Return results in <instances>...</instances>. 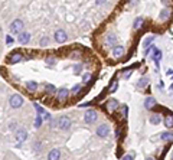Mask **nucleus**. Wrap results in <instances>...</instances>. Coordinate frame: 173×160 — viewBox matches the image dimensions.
<instances>
[{"instance_id": "f257e3e1", "label": "nucleus", "mask_w": 173, "mask_h": 160, "mask_svg": "<svg viewBox=\"0 0 173 160\" xmlns=\"http://www.w3.org/2000/svg\"><path fill=\"white\" fill-rule=\"evenodd\" d=\"M56 125H58V128H61V130H68V128L71 127V120H69V117L61 115V117L56 120Z\"/></svg>"}, {"instance_id": "f03ea898", "label": "nucleus", "mask_w": 173, "mask_h": 160, "mask_svg": "<svg viewBox=\"0 0 173 160\" xmlns=\"http://www.w3.org/2000/svg\"><path fill=\"white\" fill-rule=\"evenodd\" d=\"M10 32L15 35H19L20 32H23V22L20 19H15L10 25Z\"/></svg>"}, {"instance_id": "7ed1b4c3", "label": "nucleus", "mask_w": 173, "mask_h": 160, "mask_svg": "<svg viewBox=\"0 0 173 160\" xmlns=\"http://www.w3.org/2000/svg\"><path fill=\"white\" fill-rule=\"evenodd\" d=\"M9 104L12 105V108H20V107L23 105V98H22V95H19V94L12 95L10 100H9Z\"/></svg>"}, {"instance_id": "20e7f679", "label": "nucleus", "mask_w": 173, "mask_h": 160, "mask_svg": "<svg viewBox=\"0 0 173 160\" xmlns=\"http://www.w3.org/2000/svg\"><path fill=\"white\" fill-rule=\"evenodd\" d=\"M97 117H98V114H97L95 110H88L85 113V115H84V120H85L86 124H93L97 120Z\"/></svg>"}, {"instance_id": "39448f33", "label": "nucleus", "mask_w": 173, "mask_h": 160, "mask_svg": "<svg viewBox=\"0 0 173 160\" xmlns=\"http://www.w3.org/2000/svg\"><path fill=\"white\" fill-rule=\"evenodd\" d=\"M97 134H98V137L105 138V137L110 134V127H108V125H105V124H101V125L97 128Z\"/></svg>"}, {"instance_id": "423d86ee", "label": "nucleus", "mask_w": 173, "mask_h": 160, "mask_svg": "<svg viewBox=\"0 0 173 160\" xmlns=\"http://www.w3.org/2000/svg\"><path fill=\"white\" fill-rule=\"evenodd\" d=\"M29 41H30L29 32H20V33L18 35V42H19V43L26 45V43H29Z\"/></svg>"}, {"instance_id": "0eeeda50", "label": "nucleus", "mask_w": 173, "mask_h": 160, "mask_svg": "<svg viewBox=\"0 0 173 160\" xmlns=\"http://www.w3.org/2000/svg\"><path fill=\"white\" fill-rule=\"evenodd\" d=\"M53 38H55V41H56L58 43H64V42L66 41V33H65L64 31H56L55 35H53Z\"/></svg>"}, {"instance_id": "6e6552de", "label": "nucleus", "mask_w": 173, "mask_h": 160, "mask_svg": "<svg viewBox=\"0 0 173 160\" xmlns=\"http://www.w3.org/2000/svg\"><path fill=\"white\" fill-rule=\"evenodd\" d=\"M26 138H28V133H26L25 130H18V133H16V140H18V143H23Z\"/></svg>"}, {"instance_id": "1a4fd4ad", "label": "nucleus", "mask_w": 173, "mask_h": 160, "mask_svg": "<svg viewBox=\"0 0 173 160\" xmlns=\"http://www.w3.org/2000/svg\"><path fill=\"white\" fill-rule=\"evenodd\" d=\"M59 157H61V151L58 148L51 150L49 154H48V160H59Z\"/></svg>"}, {"instance_id": "9d476101", "label": "nucleus", "mask_w": 173, "mask_h": 160, "mask_svg": "<svg viewBox=\"0 0 173 160\" xmlns=\"http://www.w3.org/2000/svg\"><path fill=\"white\" fill-rule=\"evenodd\" d=\"M123 54H124V48H123L121 45H116V46L113 48V55H114L116 58H120Z\"/></svg>"}, {"instance_id": "9b49d317", "label": "nucleus", "mask_w": 173, "mask_h": 160, "mask_svg": "<svg viewBox=\"0 0 173 160\" xmlns=\"http://www.w3.org/2000/svg\"><path fill=\"white\" fill-rule=\"evenodd\" d=\"M68 94H69V91H68L66 88H61V89L58 91V100H59V101L66 100V98H68Z\"/></svg>"}, {"instance_id": "f8f14e48", "label": "nucleus", "mask_w": 173, "mask_h": 160, "mask_svg": "<svg viewBox=\"0 0 173 160\" xmlns=\"http://www.w3.org/2000/svg\"><path fill=\"white\" fill-rule=\"evenodd\" d=\"M156 104H157V102H156V100H154L153 97H149V98L144 101V107H146L147 110H151V108H153Z\"/></svg>"}, {"instance_id": "ddd939ff", "label": "nucleus", "mask_w": 173, "mask_h": 160, "mask_svg": "<svg viewBox=\"0 0 173 160\" xmlns=\"http://www.w3.org/2000/svg\"><path fill=\"white\" fill-rule=\"evenodd\" d=\"M22 61V55L20 54H13V55H10V58H9V64H16V62H20Z\"/></svg>"}, {"instance_id": "4468645a", "label": "nucleus", "mask_w": 173, "mask_h": 160, "mask_svg": "<svg viewBox=\"0 0 173 160\" xmlns=\"http://www.w3.org/2000/svg\"><path fill=\"white\" fill-rule=\"evenodd\" d=\"M160 138L162 140H164V141H170V140H173V133H170V131H164V133H162L160 134Z\"/></svg>"}, {"instance_id": "2eb2a0df", "label": "nucleus", "mask_w": 173, "mask_h": 160, "mask_svg": "<svg viewBox=\"0 0 173 160\" xmlns=\"http://www.w3.org/2000/svg\"><path fill=\"white\" fill-rule=\"evenodd\" d=\"M160 58H162V52L159 49H154V54H153V59L156 62V65L159 66V62H160Z\"/></svg>"}, {"instance_id": "dca6fc26", "label": "nucleus", "mask_w": 173, "mask_h": 160, "mask_svg": "<svg viewBox=\"0 0 173 160\" xmlns=\"http://www.w3.org/2000/svg\"><path fill=\"white\" fill-rule=\"evenodd\" d=\"M117 107H118V102H117L116 100H110V101H108V104H107V108H108L110 111H114Z\"/></svg>"}, {"instance_id": "f3484780", "label": "nucleus", "mask_w": 173, "mask_h": 160, "mask_svg": "<svg viewBox=\"0 0 173 160\" xmlns=\"http://www.w3.org/2000/svg\"><path fill=\"white\" fill-rule=\"evenodd\" d=\"M26 88L29 91H36L38 89V84L35 81H29V82H26Z\"/></svg>"}, {"instance_id": "a211bd4d", "label": "nucleus", "mask_w": 173, "mask_h": 160, "mask_svg": "<svg viewBox=\"0 0 173 160\" xmlns=\"http://www.w3.org/2000/svg\"><path fill=\"white\" fill-rule=\"evenodd\" d=\"M105 41H107V43H108L110 46H113V48L116 46V41H117V39H116V36H114V35H108Z\"/></svg>"}, {"instance_id": "6ab92c4d", "label": "nucleus", "mask_w": 173, "mask_h": 160, "mask_svg": "<svg viewBox=\"0 0 173 160\" xmlns=\"http://www.w3.org/2000/svg\"><path fill=\"white\" fill-rule=\"evenodd\" d=\"M164 125L166 127H173V117L172 115H166V118H164Z\"/></svg>"}, {"instance_id": "aec40b11", "label": "nucleus", "mask_w": 173, "mask_h": 160, "mask_svg": "<svg viewBox=\"0 0 173 160\" xmlns=\"http://www.w3.org/2000/svg\"><path fill=\"white\" fill-rule=\"evenodd\" d=\"M160 121H162V118H160V115H157V114H154V115L150 117V123H151V124H156V125H157Z\"/></svg>"}, {"instance_id": "412c9836", "label": "nucleus", "mask_w": 173, "mask_h": 160, "mask_svg": "<svg viewBox=\"0 0 173 160\" xmlns=\"http://www.w3.org/2000/svg\"><path fill=\"white\" fill-rule=\"evenodd\" d=\"M141 25H143V18H137V19L134 20L133 28H134V29H140V28H141Z\"/></svg>"}, {"instance_id": "4be33fe9", "label": "nucleus", "mask_w": 173, "mask_h": 160, "mask_svg": "<svg viewBox=\"0 0 173 160\" xmlns=\"http://www.w3.org/2000/svg\"><path fill=\"white\" fill-rule=\"evenodd\" d=\"M154 38H156V36H149V38H146V39H144V48L150 46V43L154 41Z\"/></svg>"}, {"instance_id": "5701e85b", "label": "nucleus", "mask_w": 173, "mask_h": 160, "mask_svg": "<svg viewBox=\"0 0 173 160\" xmlns=\"http://www.w3.org/2000/svg\"><path fill=\"white\" fill-rule=\"evenodd\" d=\"M117 87H118V81H117V79H114V81H113V84H111V88H110V92H116V89H117Z\"/></svg>"}, {"instance_id": "b1692460", "label": "nucleus", "mask_w": 173, "mask_h": 160, "mask_svg": "<svg viewBox=\"0 0 173 160\" xmlns=\"http://www.w3.org/2000/svg\"><path fill=\"white\" fill-rule=\"evenodd\" d=\"M167 18H169V10H166V9H164V10H162V15H160V19H162V20H166Z\"/></svg>"}, {"instance_id": "393cba45", "label": "nucleus", "mask_w": 173, "mask_h": 160, "mask_svg": "<svg viewBox=\"0 0 173 160\" xmlns=\"http://www.w3.org/2000/svg\"><path fill=\"white\" fill-rule=\"evenodd\" d=\"M45 89H46L48 92H55V91H56V88H55L53 85H51V84H46V85H45Z\"/></svg>"}, {"instance_id": "a878e982", "label": "nucleus", "mask_w": 173, "mask_h": 160, "mask_svg": "<svg viewBox=\"0 0 173 160\" xmlns=\"http://www.w3.org/2000/svg\"><path fill=\"white\" fill-rule=\"evenodd\" d=\"M146 85H147V78H141L140 82H139V87L143 88V87H146Z\"/></svg>"}, {"instance_id": "bb28decb", "label": "nucleus", "mask_w": 173, "mask_h": 160, "mask_svg": "<svg viewBox=\"0 0 173 160\" xmlns=\"http://www.w3.org/2000/svg\"><path fill=\"white\" fill-rule=\"evenodd\" d=\"M41 124H42V117H41V114L36 117V121H35V127H41Z\"/></svg>"}, {"instance_id": "cd10ccee", "label": "nucleus", "mask_w": 173, "mask_h": 160, "mask_svg": "<svg viewBox=\"0 0 173 160\" xmlns=\"http://www.w3.org/2000/svg\"><path fill=\"white\" fill-rule=\"evenodd\" d=\"M82 79H84V82H88V81L91 79V74H84V75H82Z\"/></svg>"}, {"instance_id": "c85d7f7f", "label": "nucleus", "mask_w": 173, "mask_h": 160, "mask_svg": "<svg viewBox=\"0 0 173 160\" xmlns=\"http://www.w3.org/2000/svg\"><path fill=\"white\" fill-rule=\"evenodd\" d=\"M48 42H49V39H48V38H42V39H41V45H42V46H46V45H48Z\"/></svg>"}, {"instance_id": "c756f323", "label": "nucleus", "mask_w": 173, "mask_h": 160, "mask_svg": "<svg viewBox=\"0 0 173 160\" xmlns=\"http://www.w3.org/2000/svg\"><path fill=\"white\" fill-rule=\"evenodd\" d=\"M74 72H75V75H78V74H81V65H76V66L74 68Z\"/></svg>"}, {"instance_id": "7c9ffc66", "label": "nucleus", "mask_w": 173, "mask_h": 160, "mask_svg": "<svg viewBox=\"0 0 173 160\" xmlns=\"http://www.w3.org/2000/svg\"><path fill=\"white\" fill-rule=\"evenodd\" d=\"M79 89H81V85H75V87L72 88V92H74V94H76Z\"/></svg>"}, {"instance_id": "2f4dec72", "label": "nucleus", "mask_w": 173, "mask_h": 160, "mask_svg": "<svg viewBox=\"0 0 173 160\" xmlns=\"http://www.w3.org/2000/svg\"><path fill=\"white\" fill-rule=\"evenodd\" d=\"M123 160H133V156H124Z\"/></svg>"}, {"instance_id": "473e14b6", "label": "nucleus", "mask_w": 173, "mask_h": 160, "mask_svg": "<svg viewBox=\"0 0 173 160\" xmlns=\"http://www.w3.org/2000/svg\"><path fill=\"white\" fill-rule=\"evenodd\" d=\"M123 114H124V117L127 115V107H126V105L123 107Z\"/></svg>"}, {"instance_id": "72a5a7b5", "label": "nucleus", "mask_w": 173, "mask_h": 160, "mask_svg": "<svg viewBox=\"0 0 173 160\" xmlns=\"http://www.w3.org/2000/svg\"><path fill=\"white\" fill-rule=\"evenodd\" d=\"M6 41H7V43H12V38H10V36H7V39H6Z\"/></svg>"}, {"instance_id": "f704fd0d", "label": "nucleus", "mask_w": 173, "mask_h": 160, "mask_svg": "<svg viewBox=\"0 0 173 160\" xmlns=\"http://www.w3.org/2000/svg\"><path fill=\"white\" fill-rule=\"evenodd\" d=\"M167 75H173V69H170V71H167Z\"/></svg>"}, {"instance_id": "c9c22d12", "label": "nucleus", "mask_w": 173, "mask_h": 160, "mask_svg": "<svg viewBox=\"0 0 173 160\" xmlns=\"http://www.w3.org/2000/svg\"><path fill=\"white\" fill-rule=\"evenodd\" d=\"M97 3H100V5H101V3H104V0H97Z\"/></svg>"}, {"instance_id": "e433bc0d", "label": "nucleus", "mask_w": 173, "mask_h": 160, "mask_svg": "<svg viewBox=\"0 0 173 160\" xmlns=\"http://www.w3.org/2000/svg\"><path fill=\"white\" fill-rule=\"evenodd\" d=\"M130 3H137V0H130Z\"/></svg>"}, {"instance_id": "4c0bfd02", "label": "nucleus", "mask_w": 173, "mask_h": 160, "mask_svg": "<svg viewBox=\"0 0 173 160\" xmlns=\"http://www.w3.org/2000/svg\"><path fill=\"white\" fill-rule=\"evenodd\" d=\"M170 89H173V84H172V85H170Z\"/></svg>"}, {"instance_id": "58836bf2", "label": "nucleus", "mask_w": 173, "mask_h": 160, "mask_svg": "<svg viewBox=\"0 0 173 160\" xmlns=\"http://www.w3.org/2000/svg\"><path fill=\"white\" fill-rule=\"evenodd\" d=\"M147 160H154V159H147Z\"/></svg>"}]
</instances>
